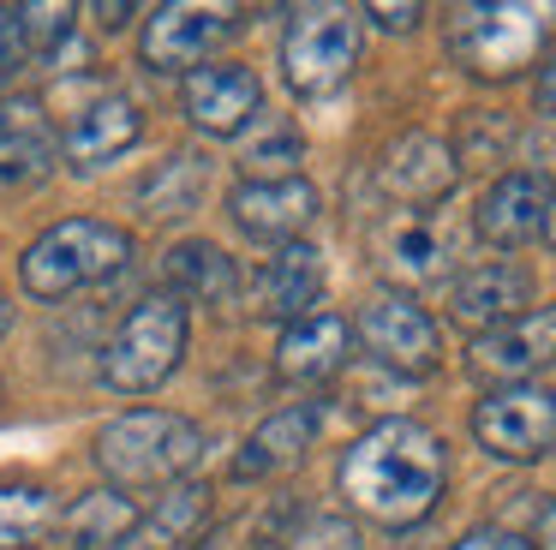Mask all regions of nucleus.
I'll list each match as a JSON object with an SVG mask.
<instances>
[{"instance_id":"obj_35","label":"nucleus","mask_w":556,"mask_h":550,"mask_svg":"<svg viewBox=\"0 0 556 550\" xmlns=\"http://www.w3.org/2000/svg\"><path fill=\"white\" fill-rule=\"evenodd\" d=\"M126 12H132V7H97V18L102 24H126Z\"/></svg>"},{"instance_id":"obj_4","label":"nucleus","mask_w":556,"mask_h":550,"mask_svg":"<svg viewBox=\"0 0 556 550\" xmlns=\"http://www.w3.org/2000/svg\"><path fill=\"white\" fill-rule=\"evenodd\" d=\"M186 335H192V323H186L180 293L162 287V293L138 299V305L126 311V323L114 329L109 353H102V377L121 395H150L156 383L174 377V365H180V353H186Z\"/></svg>"},{"instance_id":"obj_18","label":"nucleus","mask_w":556,"mask_h":550,"mask_svg":"<svg viewBox=\"0 0 556 550\" xmlns=\"http://www.w3.org/2000/svg\"><path fill=\"white\" fill-rule=\"evenodd\" d=\"M228 215L240 222V234L293 246V234H305V227H312V215H317V191L305 186L300 174L276 179V186H240L228 198Z\"/></svg>"},{"instance_id":"obj_2","label":"nucleus","mask_w":556,"mask_h":550,"mask_svg":"<svg viewBox=\"0 0 556 550\" xmlns=\"http://www.w3.org/2000/svg\"><path fill=\"white\" fill-rule=\"evenodd\" d=\"M198 461H204V430L156 407L109 418L97 437V466L114 485H180Z\"/></svg>"},{"instance_id":"obj_16","label":"nucleus","mask_w":556,"mask_h":550,"mask_svg":"<svg viewBox=\"0 0 556 550\" xmlns=\"http://www.w3.org/2000/svg\"><path fill=\"white\" fill-rule=\"evenodd\" d=\"M54 150V120L37 96H7L0 102V186H30V179L49 174Z\"/></svg>"},{"instance_id":"obj_12","label":"nucleus","mask_w":556,"mask_h":550,"mask_svg":"<svg viewBox=\"0 0 556 550\" xmlns=\"http://www.w3.org/2000/svg\"><path fill=\"white\" fill-rule=\"evenodd\" d=\"M317 299H324V251L305 246V239L281 246L252 282V311L269 323H288V329L312 317Z\"/></svg>"},{"instance_id":"obj_32","label":"nucleus","mask_w":556,"mask_h":550,"mask_svg":"<svg viewBox=\"0 0 556 550\" xmlns=\"http://www.w3.org/2000/svg\"><path fill=\"white\" fill-rule=\"evenodd\" d=\"M365 18L383 24V30H413L425 18V7H365Z\"/></svg>"},{"instance_id":"obj_28","label":"nucleus","mask_w":556,"mask_h":550,"mask_svg":"<svg viewBox=\"0 0 556 550\" xmlns=\"http://www.w3.org/2000/svg\"><path fill=\"white\" fill-rule=\"evenodd\" d=\"M18 24H25V42L30 54H49V48H61L66 36H73V7H18Z\"/></svg>"},{"instance_id":"obj_24","label":"nucleus","mask_w":556,"mask_h":550,"mask_svg":"<svg viewBox=\"0 0 556 550\" xmlns=\"http://www.w3.org/2000/svg\"><path fill=\"white\" fill-rule=\"evenodd\" d=\"M138 526V509L121 497V490H90L66 509V538L73 550H114L126 533Z\"/></svg>"},{"instance_id":"obj_14","label":"nucleus","mask_w":556,"mask_h":550,"mask_svg":"<svg viewBox=\"0 0 556 550\" xmlns=\"http://www.w3.org/2000/svg\"><path fill=\"white\" fill-rule=\"evenodd\" d=\"M233 36L228 12H204V7H162L156 18L144 24L138 48H144V66L156 72H186V66H204L210 48H222Z\"/></svg>"},{"instance_id":"obj_21","label":"nucleus","mask_w":556,"mask_h":550,"mask_svg":"<svg viewBox=\"0 0 556 550\" xmlns=\"http://www.w3.org/2000/svg\"><path fill=\"white\" fill-rule=\"evenodd\" d=\"M204 521H210V490L204 485H174L114 550H186L204 533Z\"/></svg>"},{"instance_id":"obj_13","label":"nucleus","mask_w":556,"mask_h":550,"mask_svg":"<svg viewBox=\"0 0 556 550\" xmlns=\"http://www.w3.org/2000/svg\"><path fill=\"white\" fill-rule=\"evenodd\" d=\"M527 299H532V275L508 258H491L479 270L455 275V287H448V317L467 323L472 335H484L496 323H515L527 311Z\"/></svg>"},{"instance_id":"obj_27","label":"nucleus","mask_w":556,"mask_h":550,"mask_svg":"<svg viewBox=\"0 0 556 550\" xmlns=\"http://www.w3.org/2000/svg\"><path fill=\"white\" fill-rule=\"evenodd\" d=\"M54 526V497L42 485H0V550H25Z\"/></svg>"},{"instance_id":"obj_17","label":"nucleus","mask_w":556,"mask_h":550,"mask_svg":"<svg viewBox=\"0 0 556 550\" xmlns=\"http://www.w3.org/2000/svg\"><path fill=\"white\" fill-rule=\"evenodd\" d=\"M138 132H144V114H138V102H126L121 90L97 96V102L78 108L73 132H66V162L78 167V174H90V167H109L114 155H126L138 143Z\"/></svg>"},{"instance_id":"obj_31","label":"nucleus","mask_w":556,"mask_h":550,"mask_svg":"<svg viewBox=\"0 0 556 550\" xmlns=\"http://www.w3.org/2000/svg\"><path fill=\"white\" fill-rule=\"evenodd\" d=\"M455 550H532L520 533H503V526H472Z\"/></svg>"},{"instance_id":"obj_33","label":"nucleus","mask_w":556,"mask_h":550,"mask_svg":"<svg viewBox=\"0 0 556 550\" xmlns=\"http://www.w3.org/2000/svg\"><path fill=\"white\" fill-rule=\"evenodd\" d=\"M532 102H539L544 120H556V54L539 66V90H532Z\"/></svg>"},{"instance_id":"obj_6","label":"nucleus","mask_w":556,"mask_h":550,"mask_svg":"<svg viewBox=\"0 0 556 550\" xmlns=\"http://www.w3.org/2000/svg\"><path fill=\"white\" fill-rule=\"evenodd\" d=\"M359 66V18L348 7H300L281 36V78L300 96H329Z\"/></svg>"},{"instance_id":"obj_5","label":"nucleus","mask_w":556,"mask_h":550,"mask_svg":"<svg viewBox=\"0 0 556 550\" xmlns=\"http://www.w3.org/2000/svg\"><path fill=\"white\" fill-rule=\"evenodd\" d=\"M544 7H520V0H491V7H455L448 12V54L472 72V78H515L520 66H532V54L544 48Z\"/></svg>"},{"instance_id":"obj_1","label":"nucleus","mask_w":556,"mask_h":550,"mask_svg":"<svg viewBox=\"0 0 556 550\" xmlns=\"http://www.w3.org/2000/svg\"><path fill=\"white\" fill-rule=\"evenodd\" d=\"M448 485V454L413 418L371 425L341 454V497L377 526H419Z\"/></svg>"},{"instance_id":"obj_36","label":"nucleus","mask_w":556,"mask_h":550,"mask_svg":"<svg viewBox=\"0 0 556 550\" xmlns=\"http://www.w3.org/2000/svg\"><path fill=\"white\" fill-rule=\"evenodd\" d=\"M544 234H551V246H556V191H551V210H544Z\"/></svg>"},{"instance_id":"obj_9","label":"nucleus","mask_w":556,"mask_h":550,"mask_svg":"<svg viewBox=\"0 0 556 550\" xmlns=\"http://www.w3.org/2000/svg\"><path fill=\"white\" fill-rule=\"evenodd\" d=\"M556 365V305H532L515 323H496V329L472 335L467 347V371L479 383H527L532 371Z\"/></svg>"},{"instance_id":"obj_10","label":"nucleus","mask_w":556,"mask_h":550,"mask_svg":"<svg viewBox=\"0 0 556 550\" xmlns=\"http://www.w3.org/2000/svg\"><path fill=\"white\" fill-rule=\"evenodd\" d=\"M257 102H264V84H257V72L240 66V60L198 66V72H186V84H180L186 120H192L198 132H210V138H233L240 126H252Z\"/></svg>"},{"instance_id":"obj_23","label":"nucleus","mask_w":556,"mask_h":550,"mask_svg":"<svg viewBox=\"0 0 556 550\" xmlns=\"http://www.w3.org/2000/svg\"><path fill=\"white\" fill-rule=\"evenodd\" d=\"M168 293L180 299H198V305H233V293H240V270H233V258L222 246H210V239H186V246L168 251Z\"/></svg>"},{"instance_id":"obj_22","label":"nucleus","mask_w":556,"mask_h":550,"mask_svg":"<svg viewBox=\"0 0 556 550\" xmlns=\"http://www.w3.org/2000/svg\"><path fill=\"white\" fill-rule=\"evenodd\" d=\"M317 425H324V413H317V407H281V413H269L264 425L252 430L245 454L233 461V473L257 478V473H276V466H293L305 449H312Z\"/></svg>"},{"instance_id":"obj_29","label":"nucleus","mask_w":556,"mask_h":550,"mask_svg":"<svg viewBox=\"0 0 556 550\" xmlns=\"http://www.w3.org/2000/svg\"><path fill=\"white\" fill-rule=\"evenodd\" d=\"M288 550H359V533H353L341 514H312V521L288 538Z\"/></svg>"},{"instance_id":"obj_37","label":"nucleus","mask_w":556,"mask_h":550,"mask_svg":"<svg viewBox=\"0 0 556 550\" xmlns=\"http://www.w3.org/2000/svg\"><path fill=\"white\" fill-rule=\"evenodd\" d=\"M7 323H13V305H7V299H0V335H7Z\"/></svg>"},{"instance_id":"obj_8","label":"nucleus","mask_w":556,"mask_h":550,"mask_svg":"<svg viewBox=\"0 0 556 550\" xmlns=\"http://www.w3.org/2000/svg\"><path fill=\"white\" fill-rule=\"evenodd\" d=\"M359 341L371 347L377 365L401 371V377H431L437 353H443V335H437L431 311L413 305L407 293H377L359 311Z\"/></svg>"},{"instance_id":"obj_19","label":"nucleus","mask_w":556,"mask_h":550,"mask_svg":"<svg viewBox=\"0 0 556 550\" xmlns=\"http://www.w3.org/2000/svg\"><path fill=\"white\" fill-rule=\"evenodd\" d=\"M544 210H551V191L539 174H503L472 210V227L491 246H527L532 234H544Z\"/></svg>"},{"instance_id":"obj_11","label":"nucleus","mask_w":556,"mask_h":550,"mask_svg":"<svg viewBox=\"0 0 556 550\" xmlns=\"http://www.w3.org/2000/svg\"><path fill=\"white\" fill-rule=\"evenodd\" d=\"M455 179H460L455 150H448L443 138H431V132H401L383 150V162H377V186L395 203H407V210L443 203L448 191H455Z\"/></svg>"},{"instance_id":"obj_34","label":"nucleus","mask_w":556,"mask_h":550,"mask_svg":"<svg viewBox=\"0 0 556 550\" xmlns=\"http://www.w3.org/2000/svg\"><path fill=\"white\" fill-rule=\"evenodd\" d=\"M539 545H544V550H556V509H544V521H539Z\"/></svg>"},{"instance_id":"obj_30","label":"nucleus","mask_w":556,"mask_h":550,"mask_svg":"<svg viewBox=\"0 0 556 550\" xmlns=\"http://www.w3.org/2000/svg\"><path fill=\"white\" fill-rule=\"evenodd\" d=\"M30 42H25V24H18V7H0V84L25 66Z\"/></svg>"},{"instance_id":"obj_3","label":"nucleus","mask_w":556,"mask_h":550,"mask_svg":"<svg viewBox=\"0 0 556 550\" xmlns=\"http://www.w3.org/2000/svg\"><path fill=\"white\" fill-rule=\"evenodd\" d=\"M132 258V239L114 222H61L18 258V282L30 299H66L90 282H109Z\"/></svg>"},{"instance_id":"obj_7","label":"nucleus","mask_w":556,"mask_h":550,"mask_svg":"<svg viewBox=\"0 0 556 550\" xmlns=\"http://www.w3.org/2000/svg\"><path fill=\"white\" fill-rule=\"evenodd\" d=\"M472 437L496 461H539L556 449V395L544 383H508L472 407Z\"/></svg>"},{"instance_id":"obj_20","label":"nucleus","mask_w":556,"mask_h":550,"mask_svg":"<svg viewBox=\"0 0 556 550\" xmlns=\"http://www.w3.org/2000/svg\"><path fill=\"white\" fill-rule=\"evenodd\" d=\"M348 323L336 311H312L305 323H293L276 347V371L288 383H329L341 365H348Z\"/></svg>"},{"instance_id":"obj_15","label":"nucleus","mask_w":556,"mask_h":550,"mask_svg":"<svg viewBox=\"0 0 556 550\" xmlns=\"http://www.w3.org/2000/svg\"><path fill=\"white\" fill-rule=\"evenodd\" d=\"M371 251H377V270L401 287L437 282V275L448 270V258H455V246H448V234L431 222V210H401L395 222H383Z\"/></svg>"},{"instance_id":"obj_26","label":"nucleus","mask_w":556,"mask_h":550,"mask_svg":"<svg viewBox=\"0 0 556 550\" xmlns=\"http://www.w3.org/2000/svg\"><path fill=\"white\" fill-rule=\"evenodd\" d=\"M293 167H300V132L281 126V120H264V126L240 143L245 186H276V179H293Z\"/></svg>"},{"instance_id":"obj_25","label":"nucleus","mask_w":556,"mask_h":550,"mask_svg":"<svg viewBox=\"0 0 556 550\" xmlns=\"http://www.w3.org/2000/svg\"><path fill=\"white\" fill-rule=\"evenodd\" d=\"M204 198V155H168V162L156 167V174L138 186V210L150 215V222H168V215H186L192 203Z\"/></svg>"}]
</instances>
